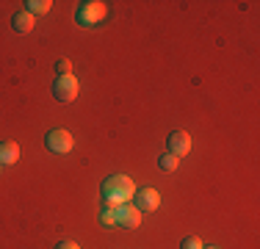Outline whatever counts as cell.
<instances>
[{
    "label": "cell",
    "mask_w": 260,
    "mask_h": 249,
    "mask_svg": "<svg viewBox=\"0 0 260 249\" xmlns=\"http://www.w3.org/2000/svg\"><path fill=\"white\" fill-rule=\"evenodd\" d=\"M100 224H103V227H114V224H116V210L114 208H103Z\"/></svg>",
    "instance_id": "7c38bea8"
},
{
    "label": "cell",
    "mask_w": 260,
    "mask_h": 249,
    "mask_svg": "<svg viewBox=\"0 0 260 249\" xmlns=\"http://www.w3.org/2000/svg\"><path fill=\"white\" fill-rule=\"evenodd\" d=\"M45 144L55 155H67L72 147H75V139H72L70 130H50V133H47V139H45Z\"/></svg>",
    "instance_id": "277c9868"
},
{
    "label": "cell",
    "mask_w": 260,
    "mask_h": 249,
    "mask_svg": "<svg viewBox=\"0 0 260 249\" xmlns=\"http://www.w3.org/2000/svg\"><path fill=\"white\" fill-rule=\"evenodd\" d=\"M78 89H80V83H78L75 75H58L53 83V95L58 103H72L78 97Z\"/></svg>",
    "instance_id": "3957f363"
},
{
    "label": "cell",
    "mask_w": 260,
    "mask_h": 249,
    "mask_svg": "<svg viewBox=\"0 0 260 249\" xmlns=\"http://www.w3.org/2000/svg\"><path fill=\"white\" fill-rule=\"evenodd\" d=\"M20 161V144L17 141H0V166H11Z\"/></svg>",
    "instance_id": "ba28073f"
},
{
    "label": "cell",
    "mask_w": 260,
    "mask_h": 249,
    "mask_svg": "<svg viewBox=\"0 0 260 249\" xmlns=\"http://www.w3.org/2000/svg\"><path fill=\"white\" fill-rule=\"evenodd\" d=\"M169 152L175 155V158H183V155L191 152V136L185 133V130H175V133L169 136Z\"/></svg>",
    "instance_id": "52a82bcc"
},
{
    "label": "cell",
    "mask_w": 260,
    "mask_h": 249,
    "mask_svg": "<svg viewBox=\"0 0 260 249\" xmlns=\"http://www.w3.org/2000/svg\"><path fill=\"white\" fill-rule=\"evenodd\" d=\"M105 17H108V3H103V0H86V3H80L78 11H75V20L80 25H86V28L103 22Z\"/></svg>",
    "instance_id": "7a4b0ae2"
},
{
    "label": "cell",
    "mask_w": 260,
    "mask_h": 249,
    "mask_svg": "<svg viewBox=\"0 0 260 249\" xmlns=\"http://www.w3.org/2000/svg\"><path fill=\"white\" fill-rule=\"evenodd\" d=\"M180 249H205V244H202L200 235H188V238H183Z\"/></svg>",
    "instance_id": "4fadbf2b"
},
{
    "label": "cell",
    "mask_w": 260,
    "mask_h": 249,
    "mask_svg": "<svg viewBox=\"0 0 260 249\" xmlns=\"http://www.w3.org/2000/svg\"><path fill=\"white\" fill-rule=\"evenodd\" d=\"M25 6H28L25 11H30V14H47V11L53 9V3H50V0H28Z\"/></svg>",
    "instance_id": "30bf717a"
},
{
    "label": "cell",
    "mask_w": 260,
    "mask_h": 249,
    "mask_svg": "<svg viewBox=\"0 0 260 249\" xmlns=\"http://www.w3.org/2000/svg\"><path fill=\"white\" fill-rule=\"evenodd\" d=\"M177 164H180V158H175L172 152H166V155H160V158H158V166H160L164 172H175Z\"/></svg>",
    "instance_id": "8fae6325"
},
{
    "label": "cell",
    "mask_w": 260,
    "mask_h": 249,
    "mask_svg": "<svg viewBox=\"0 0 260 249\" xmlns=\"http://www.w3.org/2000/svg\"><path fill=\"white\" fill-rule=\"evenodd\" d=\"M55 70H58V75H72V61L70 58H61L58 64H55Z\"/></svg>",
    "instance_id": "5bb4252c"
},
{
    "label": "cell",
    "mask_w": 260,
    "mask_h": 249,
    "mask_svg": "<svg viewBox=\"0 0 260 249\" xmlns=\"http://www.w3.org/2000/svg\"><path fill=\"white\" fill-rule=\"evenodd\" d=\"M11 22H14L17 34H30V30H34V14H30V11H17Z\"/></svg>",
    "instance_id": "9c48e42d"
},
{
    "label": "cell",
    "mask_w": 260,
    "mask_h": 249,
    "mask_svg": "<svg viewBox=\"0 0 260 249\" xmlns=\"http://www.w3.org/2000/svg\"><path fill=\"white\" fill-rule=\"evenodd\" d=\"M205 249H219V246H205Z\"/></svg>",
    "instance_id": "2e32d148"
},
{
    "label": "cell",
    "mask_w": 260,
    "mask_h": 249,
    "mask_svg": "<svg viewBox=\"0 0 260 249\" xmlns=\"http://www.w3.org/2000/svg\"><path fill=\"white\" fill-rule=\"evenodd\" d=\"M136 197V183L127 177V174H111L108 180L103 183V199L105 208H119L125 202H133Z\"/></svg>",
    "instance_id": "6da1fadb"
},
{
    "label": "cell",
    "mask_w": 260,
    "mask_h": 249,
    "mask_svg": "<svg viewBox=\"0 0 260 249\" xmlns=\"http://www.w3.org/2000/svg\"><path fill=\"white\" fill-rule=\"evenodd\" d=\"M133 205L141 210V213H152V210L160 208V194L155 189H136Z\"/></svg>",
    "instance_id": "5b68a950"
},
{
    "label": "cell",
    "mask_w": 260,
    "mask_h": 249,
    "mask_svg": "<svg viewBox=\"0 0 260 249\" xmlns=\"http://www.w3.org/2000/svg\"><path fill=\"white\" fill-rule=\"evenodd\" d=\"M116 227H125V230L141 227V210L130 202L119 205V208H116Z\"/></svg>",
    "instance_id": "8992f818"
},
{
    "label": "cell",
    "mask_w": 260,
    "mask_h": 249,
    "mask_svg": "<svg viewBox=\"0 0 260 249\" xmlns=\"http://www.w3.org/2000/svg\"><path fill=\"white\" fill-rule=\"evenodd\" d=\"M55 249H80V246L75 244V241H61V244L55 246Z\"/></svg>",
    "instance_id": "9a60e30c"
}]
</instances>
